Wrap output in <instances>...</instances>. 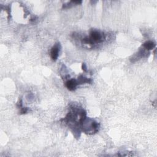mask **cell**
<instances>
[{
  "mask_svg": "<svg viewBox=\"0 0 157 157\" xmlns=\"http://www.w3.org/2000/svg\"><path fill=\"white\" fill-rule=\"evenodd\" d=\"M78 85L79 84H83V83H92V80L90 79H88L86 77H84L83 76H80L78 77V80H77Z\"/></svg>",
  "mask_w": 157,
  "mask_h": 157,
  "instance_id": "obj_6",
  "label": "cell"
},
{
  "mask_svg": "<svg viewBox=\"0 0 157 157\" xmlns=\"http://www.w3.org/2000/svg\"><path fill=\"white\" fill-rule=\"evenodd\" d=\"M82 69L84 71H87V66L86 63H83L82 64Z\"/></svg>",
  "mask_w": 157,
  "mask_h": 157,
  "instance_id": "obj_7",
  "label": "cell"
},
{
  "mask_svg": "<svg viewBox=\"0 0 157 157\" xmlns=\"http://www.w3.org/2000/svg\"><path fill=\"white\" fill-rule=\"evenodd\" d=\"M105 39L103 33L97 30H92L90 33V37L83 39V42L87 45H93L94 43H101Z\"/></svg>",
  "mask_w": 157,
  "mask_h": 157,
  "instance_id": "obj_1",
  "label": "cell"
},
{
  "mask_svg": "<svg viewBox=\"0 0 157 157\" xmlns=\"http://www.w3.org/2000/svg\"><path fill=\"white\" fill-rule=\"evenodd\" d=\"M60 50V43H57L52 47L51 51V56L53 61L54 62L57 61V60L59 55Z\"/></svg>",
  "mask_w": 157,
  "mask_h": 157,
  "instance_id": "obj_3",
  "label": "cell"
},
{
  "mask_svg": "<svg viewBox=\"0 0 157 157\" xmlns=\"http://www.w3.org/2000/svg\"><path fill=\"white\" fill-rule=\"evenodd\" d=\"M83 131L87 134H94L100 129V124L95 120L90 118H85L83 122Z\"/></svg>",
  "mask_w": 157,
  "mask_h": 157,
  "instance_id": "obj_2",
  "label": "cell"
},
{
  "mask_svg": "<svg viewBox=\"0 0 157 157\" xmlns=\"http://www.w3.org/2000/svg\"><path fill=\"white\" fill-rule=\"evenodd\" d=\"M66 87L69 91H74L76 90L77 86H78V83L75 79H70L68 80L66 83Z\"/></svg>",
  "mask_w": 157,
  "mask_h": 157,
  "instance_id": "obj_4",
  "label": "cell"
},
{
  "mask_svg": "<svg viewBox=\"0 0 157 157\" xmlns=\"http://www.w3.org/2000/svg\"><path fill=\"white\" fill-rule=\"evenodd\" d=\"M155 46H156L155 43L152 41H147L143 44L144 48L146 50H152L153 49V48L155 47Z\"/></svg>",
  "mask_w": 157,
  "mask_h": 157,
  "instance_id": "obj_5",
  "label": "cell"
}]
</instances>
